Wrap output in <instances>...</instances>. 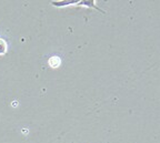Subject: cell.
<instances>
[{
  "label": "cell",
  "mask_w": 160,
  "mask_h": 143,
  "mask_svg": "<svg viewBox=\"0 0 160 143\" xmlns=\"http://www.w3.org/2000/svg\"><path fill=\"white\" fill-rule=\"evenodd\" d=\"M7 52V42L0 38V55H2Z\"/></svg>",
  "instance_id": "6da1fadb"
}]
</instances>
